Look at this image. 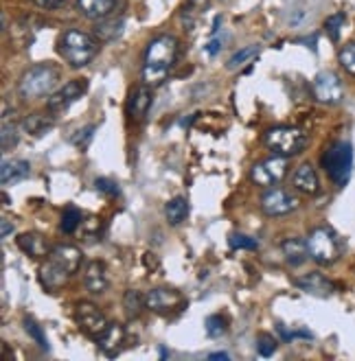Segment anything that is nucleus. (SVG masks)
Instances as JSON below:
<instances>
[{
  "label": "nucleus",
  "mask_w": 355,
  "mask_h": 361,
  "mask_svg": "<svg viewBox=\"0 0 355 361\" xmlns=\"http://www.w3.org/2000/svg\"><path fill=\"white\" fill-rule=\"evenodd\" d=\"M82 252L75 246H57L48 252L46 261L39 267V283L48 291H57L79 272Z\"/></svg>",
  "instance_id": "obj_1"
},
{
  "label": "nucleus",
  "mask_w": 355,
  "mask_h": 361,
  "mask_svg": "<svg viewBox=\"0 0 355 361\" xmlns=\"http://www.w3.org/2000/svg\"><path fill=\"white\" fill-rule=\"evenodd\" d=\"M178 55V39L169 33H163L154 37L147 50H145V59H143V82L156 88L161 86L169 71L174 68V62Z\"/></svg>",
  "instance_id": "obj_2"
},
{
  "label": "nucleus",
  "mask_w": 355,
  "mask_h": 361,
  "mask_svg": "<svg viewBox=\"0 0 355 361\" xmlns=\"http://www.w3.org/2000/svg\"><path fill=\"white\" fill-rule=\"evenodd\" d=\"M57 53L71 68H84L99 53V42L82 29H66L57 39Z\"/></svg>",
  "instance_id": "obj_3"
},
{
  "label": "nucleus",
  "mask_w": 355,
  "mask_h": 361,
  "mask_svg": "<svg viewBox=\"0 0 355 361\" xmlns=\"http://www.w3.org/2000/svg\"><path fill=\"white\" fill-rule=\"evenodd\" d=\"M60 82V71L51 64H37L29 68L18 84V92L24 101H33L39 97H46L55 90Z\"/></svg>",
  "instance_id": "obj_4"
},
{
  "label": "nucleus",
  "mask_w": 355,
  "mask_h": 361,
  "mask_svg": "<svg viewBox=\"0 0 355 361\" xmlns=\"http://www.w3.org/2000/svg\"><path fill=\"white\" fill-rule=\"evenodd\" d=\"M266 147L274 154V156H283V158H292L298 156L307 145V133L298 129V127H289V125H281V127H272L266 131Z\"/></svg>",
  "instance_id": "obj_5"
},
{
  "label": "nucleus",
  "mask_w": 355,
  "mask_h": 361,
  "mask_svg": "<svg viewBox=\"0 0 355 361\" xmlns=\"http://www.w3.org/2000/svg\"><path fill=\"white\" fill-rule=\"evenodd\" d=\"M322 167L336 186H345L353 171V147L345 140L334 142L322 156Z\"/></svg>",
  "instance_id": "obj_6"
},
{
  "label": "nucleus",
  "mask_w": 355,
  "mask_h": 361,
  "mask_svg": "<svg viewBox=\"0 0 355 361\" xmlns=\"http://www.w3.org/2000/svg\"><path fill=\"white\" fill-rule=\"evenodd\" d=\"M307 241V250H309V257L320 263V265H334L340 259V241L336 237V232L331 228H313L309 232Z\"/></svg>",
  "instance_id": "obj_7"
},
{
  "label": "nucleus",
  "mask_w": 355,
  "mask_h": 361,
  "mask_svg": "<svg viewBox=\"0 0 355 361\" xmlns=\"http://www.w3.org/2000/svg\"><path fill=\"white\" fill-rule=\"evenodd\" d=\"M287 176V158L272 156L268 160H261L253 169H250V180L263 189H272V186L281 184Z\"/></svg>",
  "instance_id": "obj_8"
},
{
  "label": "nucleus",
  "mask_w": 355,
  "mask_h": 361,
  "mask_svg": "<svg viewBox=\"0 0 355 361\" xmlns=\"http://www.w3.org/2000/svg\"><path fill=\"white\" fill-rule=\"evenodd\" d=\"M86 90H88V82H86V79H73V82L64 84L60 90H55L48 97L46 110L51 114H64L77 99H82L86 95Z\"/></svg>",
  "instance_id": "obj_9"
},
{
  "label": "nucleus",
  "mask_w": 355,
  "mask_h": 361,
  "mask_svg": "<svg viewBox=\"0 0 355 361\" xmlns=\"http://www.w3.org/2000/svg\"><path fill=\"white\" fill-rule=\"evenodd\" d=\"M75 320L77 324L82 326V331L90 337H101L105 331H108V317H105L92 302H79L75 306Z\"/></svg>",
  "instance_id": "obj_10"
},
{
  "label": "nucleus",
  "mask_w": 355,
  "mask_h": 361,
  "mask_svg": "<svg viewBox=\"0 0 355 361\" xmlns=\"http://www.w3.org/2000/svg\"><path fill=\"white\" fill-rule=\"evenodd\" d=\"M313 97L320 103L336 105L345 97V88H342L340 77L331 71H322L313 79Z\"/></svg>",
  "instance_id": "obj_11"
},
{
  "label": "nucleus",
  "mask_w": 355,
  "mask_h": 361,
  "mask_svg": "<svg viewBox=\"0 0 355 361\" xmlns=\"http://www.w3.org/2000/svg\"><path fill=\"white\" fill-rule=\"evenodd\" d=\"M298 208V199L283 189H268L261 197V210L268 217H283Z\"/></svg>",
  "instance_id": "obj_12"
},
{
  "label": "nucleus",
  "mask_w": 355,
  "mask_h": 361,
  "mask_svg": "<svg viewBox=\"0 0 355 361\" xmlns=\"http://www.w3.org/2000/svg\"><path fill=\"white\" fill-rule=\"evenodd\" d=\"M182 302L184 300L176 289L158 287L147 293V309L154 313H169V311L178 309V306H182Z\"/></svg>",
  "instance_id": "obj_13"
},
{
  "label": "nucleus",
  "mask_w": 355,
  "mask_h": 361,
  "mask_svg": "<svg viewBox=\"0 0 355 361\" xmlns=\"http://www.w3.org/2000/svg\"><path fill=\"white\" fill-rule=\"evenodd\" d=\"M152 86L143 84L138 88H134L129 92V99H127V114L131 120H143L147 116L149 108H152Z\"/></svg>",
  "instance_id": "obj_14"
},
{
  "label": "nucleus",
  "mask_w": 355,
  "mask_h": 361,
  "mask_svg": "<svg viewBox=\"0 0 355 361\" xmlns=\"http://www.w3.org/2000/svg\"><path fill=\"white\" fill-rule=\"evenodd\" d=\"M121 5V0H77V9L82 11V16L88 20H103L110 18Z\"/></svg>",
  "instance_id": "obj_15"
},
{
  "label": "nucleus",
  "mask_w": 355,
  "mask_h": 361,
  "mask_svg": "<svg viewBox=\"0 0 355 361\" xmlns=\"http://www.w3.org/2000/svg\"><path fill=\"white\" fill-rule=\"evenodd\" d=\"M84 285L92 296H99V293L108 289L110 278H108V270H105V265L101 261L88 263L86 272H84Z\"/></svg>",
  "instance_id": "obj_16"
},
{
  "label": "nucleus",
  "mask_w": 355,
  "mask_h": 361,
  "mask_svg": "<svg viewBox=\"0 0 355 361\" xmlns=\"http://www.w3.org/2000/svg\"><path fill=\"white\" fill-rule=\"evenodd\" d=\"M294 189L302 195H316L320 191V180H318V173L311 165H300L294 171V178H292Z\"/></svg>",
  "instance_id": "obj_17"
},
{
  "label": "nucleus",
  "mask_w": 355,
  "mask_h": 361,
  "mask_svg": "<svg viewBox=\"0 0 355 361\" xmlns=\"http://www.w3.org/2000/svg\"><path fill=\"white\" fill-rule=\"evenodd\" d=\"M29 173L31 165L26 160H7V163H3V169H0V182H3V186H13L29 178Z\"/></svg>",
  "instance_id": "obj_18"
},
{
  "label": "nucleus",
  "mask_w": 355,
  "mask_h": 361,
  "mask_svg": "<svg viewBox=\"0 0 355 361\" xmlns=\"http://www.w3.org/2000/svg\"><path fill=\"white\" fill-rule=\"evenodd\" d=\"M294 285L300 287L302 291L311 293V296H320V298L331 296V291H334V285L329 283V280H327L322 274H318V272L307 274L305 278H296Z\"/></svg>",
  "instance_id": "obj_19"
},
{
  "label": "nucleus",
  "mask_w": 355,
  "mask_h": 361,
  "mask_svg": "<svg viewBox=\"0 0 355 361\" xmlns=\"http://www.w3.org/2000/svg\"><path fill=\"white\" fill-rule=\"evenodd\" d=\"M123 342H125V328L121 324H110L108 331L99 337V349L103 351L105 357H116Z\"/></svg>",
  "instance_id": "obj_20"
},
{
  "label": "nucleus",
  "mask_w": 355,
  "mask_h": 361,
  "mask_svg": "<svg viewBox=\"0 0 355 361\" xmlns=\"http://www.w3.org/2000/svg\"><path fill=\"white\" fill-rule=\"evenodd\" d=\"M281 250H283V257L285 261L292 265V267H298L307 261L309 257V250H307V241L302 239H296V237H289L281 243Z\"/></svg>",
  "instance_id": "obj_21"
},
{
  "label": "nucleus",
  "mask_w": 355,
  "mask_h": 361,
  "mask_svg": "<svg viewBox=\"0 0 355 361\" xmlns=\"http://www.w3.org/2000/svg\"><path fill=\"white\" fill-rule=\"evenodd\" d=\"M18 248L24 254L33 257V259L48 257V243H46V239L42 234H37V232H24V234H20L18 237Z\"/></svg>",
  "instance_id": "obj_22"
},
{
  "label": "nucleus",
  "mask_w": 355,
  "mask_h": 361,
  "mask_svg": "<svg viewBox=\"0 0 355 361\" xmlns=\"http://www.w3.org/2000/svg\"><path fill=\"white\" fill-rule=\"evenodd\" d=\"M123 31V16H110V18H103V20H97V26H95V35L99 37V42H112Z\"/></svg>",
  "instance_id": "obj_23"
},
{
  "label": "nucleus",
  "mask_w": 355,
  "mask_h": 361,
  "mask_svg": "<svg viewBox=\"0 0 355 361\" xmlns=\"http://www.w3.org/2000/svg\"><path fill=\"white\" fill-rule=\"evenodd\" d=\"M53 116H55V114H48V116L46 114H39V112L29 114L20 123V127H22L24 133H31V136H42L46 129L53 127Z\"/></svg>",
  "instance_id": "obj_24"
},
{
  "label": "nucleus",
  "mask_w": 355,
  "mask_h": 361,
  "mask_svg": "<svg viewBox=\"0 0 355 361\" xmlns=\"http://www.w3.org/2000/svg\"><path fill=\"white\" fill-rule=\"evenodd\" d=\"M123 309L127 313V317H138L143 313V309H147V296H143L140 291L136 289H129L125 291V296H123Z\"/></svg>",
  "instance_id": "obj_25"
},
{
  "label": "nucleus",
  "mask_w": 355,
  "mask_h": 361,
  "mask_svg": "<svg viewBox=\"0 0 355 361\" xmlns=\"http://www.w3.org/2000/svg\"><path fill=\"white\" fill-rule=\"evenodd\" d=\"M165 215H167V221L171 225H180L184 219L189 215V204L184 197H174L171 202L165 206Z\"/></svg>",
  "instance_id": "obj_26"
},
{
  "label": "nucleus",
  "mask_w": 355,
  "mask_h": 361,
  "mask_svg": "<svg viewBox=\"0 0 355 361\" xmlns=\"http://www.w3.org/2000/svg\"><path fill=\"white\" fill-rule=\"evenodd\" d=\"M82 212H79V208H75V206H69L64 210V215H62V223H60V228H62V232H66V234H73L79 225H82Z\"/></svg>",
  "instance_id": "obj_27"
},
{
  "label": "nucleus",
  "mask_w": 355,
  "mask_h": 361,
  "mask_svg": "<svg viewBox=\"0 0 355 361\" xmlns=\"http://www.w3.org/2000/svg\"><path fill=\"white\" fill-rule=\"evenodd\" d=\"M206 7H208V0H187L182 7V20L187 22V26H191L195 18L200 16V11H204Z\"/></svg>",
  "instance_id": "obj_28"
},
{
  "label": "nucleus",
  "mask_w": 355,
  "mask_h": 361,
  "mask_svg": "<svg viewBox=\"0 0 355 361\" xmlns=\"http://www.w3.org/2000/svg\"><path fill=\"white\" fill-rule=\"evenodd\" d=\"M24 331L29 333V337H33V340H35V344L39 346V349L48 351V342H46V335H44L42 326H37V322H35V320H31V317H24Z\"/></svg>",
  "instance_id": "obj_29"
},
{
  "label": "nucleus",
  "mask_w": 355,
  "mask_h": 361,
  "mask_svg": "<svg viewBox=\"0 0 355 361\" xmlns=\"http://www.w3.org/2000/svg\"><path fill=\"white\" fill-rule=\"evenodd\" d=\"M345 20H347V16L342 11L340 13H334V16H329L325 20V29H327L329 37H331L334 42H338V39H340V29L345 26Z\"/></svg>",
  "instance_id": "obj_30"
},
{
  "label": "nucleus",
  "mask_w": 355,
  "mask_h": 361,
  "mask_svg": "<svg viewBox=\"0 0 355 361\" xmlns=\"http://www.w3.org/2000/svg\"><path fill=\"white\" fill-rule=\"evenodd\" d=\"M204 326H206L208 337H221L224 333H226V320H224L221 315H208Z\"/></svg>",
  "instance_id": "obj_31"
},
{
  "label": "nucleus",
  "mask_w": 355,
  "mask_h": 361,
  "mask_svg": "<svg viewBox=\"0 0 355 361\" xmlns=\"http://www.w3.org/2000/svg\"><path fill=\"white\" fill-rule=\"evenodd\" d=\"M340 64L349 75H355V42H349L347 46L340 48Z\"/></svg>",
  "instance_id": "obj_32"
},
{
  "label": "nucleus",
  "mask_w": 355,
  "mask_h": 361,
  "mask_svg": "<svg viewBox=\"0 0 355 361\" xmlns=\"http://www.w3.org/2000/svg\"><path fill=\"white\" fill-rule=\"evenodd\" d=\"M255 55H257V46H246V48H242V50H237L235 55L228 59V64H226L228 71H237L242 64H246L250 57H255Z\"/></svg>",
  "instance_id": "obj_33"
},
{
  "label": "nucleus",
  "mask_w": 355,
  "mask_h": 361,
  "mask_svg": "<svg viewBox=\"0 0 355 361\" xmlns=\"http://www.w3.org/2000/svg\"><path fill=\"white\" fill-rule=\"evenodd\" d=\"M228 243H230V248H235V250H257L259 248V243L255 239H250V237H246V234H242V232H233L230 237H228Z\"/></svg>",
  "instance_id": "obj_34"
},
{
  "label": "nucleus",
  "mask_w": 355,
  "mask_h": 361,
  "mask_svg": "<svg viewBox=\"0 0 355 361\" xmlns=\"http://www.w3.org/2000/svg\"><path fill=\"white\" fill-rule=\"evenodd\" d=\"M18 142V133H16V125H9V120H3V151H9L11 147H16Z\"/></svg>",
  "instance_id": "obj_35"
},
{
  "label": "nucleus",
  "mask_w": 355,
  "mask_h": 361,
  "mask_svg": "<svg viewBox=\"0 0 355 361\" xmlns=\"http://www.w3.org/2000/svg\"><path fill=\"white\" fill-rule=\"evenodd\" d=\"M257 351H259L261 357H272L274 351H276V340L272 335H266V333H263V335H259V340H257Z\"/></svg>",
  "instance_id": "obj_36"
},
{
  "label": "nucleus",
  "mask_w": 355,
  "mask_h": 361,
  "mask_svg": "<svg viewBox=\"0 0 355 361\" xmlns=\"http://www.w3.org/2000/svg\"><path fill=\"white\" fill-rule=\"evenodd\" d=\"M82 232L88 239H99V234H101V219L99 217H88L86 221H82Z\"/></svg>",
  "instance_id": "obj_37"
},
{
  "label": "nucleus",
  "mask_w": 355,
  "mask_h": 361,
  "mask_svg": "<svg viewBox=\"0 0 355 361\" xmlns=\"http://www.w3.org/2000/svg\"><path fill=\"white\" fill-rule=\"evenodd\" d=\"M92 131H95V125H88V127H84V129H79L77 136L73 138V142L84 149V147H86V145L90 142V138H92Z\"/></svg>",
  "instance_id": "obj_38"
},
{
  "label": "nucleus",
  "mask_w": 355,
  "mask_h": 361,
  "mask_svg": "<svg viewBox=\"0 0 355 361\" xmlns=\"http://www.w3.org/2000/svg\"><path fill=\"white\" fill-rule=\"evenodd\" d=\"M95 186H97L99 191L108 193V195H116V193H118V186H116L112 180H108V178H97V180H95Z\"/></svg>",
  "instance_id": "obj_39"
},
{
  "label": "nucleus",
  "mask_w": 355,
  "mask_h": 361,
  "mask_svg": "<svg viewBox=\"0 0 355 361\" xmlns=\"http://www.w3.org/2000/svg\"><path fill=\"white\" fill-rule=\"evenodd\" d=\"M33 3L39 5V7H44V9H55L62 3H66V0H33Z\"/></svg>",
  "instance_id": "obj_40"
},
{
  "label": "nucleus",
  "mask_w": 355,
  "mask_h": 361,
  "mask_svg": "<svg viewBox=\"0 0 355 361\" xmlns=\"http://www.w3.org/2000/svg\"><path fill=\"white\" fill-rule=\"evenodd\" d=\"M217 50H219V42H217V39H210V42L206 44V53H208V55H215Z\"/></svg>",
  "instance_id": "obj_41"
},
{
  "label": "nucleus",
  "mask_w": 355,
  "mask_h": 361,
  "mask_svg": "<svg viewBox=\"0 0 355 361\" xmlns=\"http://www.w3.org/2000/svg\"><path fill=\"white\" fill-rule=\"evenodd\" d=\"M9 232H13V223H9V219H3V237L7 239Z\"/></svg>",
  "instance_id": "obj_42"
},
{
  "label": "nucleus",
  "mask_w": 355,
  "mask_h": 361,
  "mask_svg": "<svg viewBox=\"0 0 355 361\" xmlns=\"http://www.w3.org/2000/svg\"><path fill=\"white\" fill-rule=\"evenodd\" d=\"M208 359H228L226 353H213V355H208Z\"/></svg>",
  "instance_id": "obj_43"
}]
</instances>
